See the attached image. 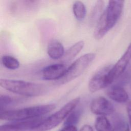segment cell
<instances>
[{"mask_svg": "<svg viewBox=\"0 0 131 131\" xmlns=\"http://www.w3.org/2000/svg\"><path fill=\"white\" fill-rule=\"evenodd\" d=\"M56 106L54 104L30 106L13 110L1 111L0 119L9 121H22L41 117L52 112Z\"/></svg>", "mask_w": 131, "mask_h": 131, "instance_id": "cell-1", "label": "cell"}, {"mask_svg": "<svg viewBox=\"0 0 131 131\" xmlns=\"http://www.w3.org/2000/svg\"><path fill=\"white\" fill-rule=\"evenodd\" d=\"M0 86L9 92L27 97L39 96L46 91L42 84L21 80L1 79Z\"/></svg>", "mask_w": 131, "mask_h": 131, "instance_id": "cell-2", "label": "cell"}, {"mask_svg": "<svg viewBox=\"0 0 131 131\" xmlns=\"http://www.w3.org/2000/svg\"><path fill=\"white\" fill-rule=\"evenodd\" d=\"M80 100V99L79 97H76L70 100L56 113L45 119L32 131H48L54 128L76 107Z\"/></svg>", "mask_w": 131, "mask_h": 131, "instance_id": "cell-3", "label": "cell"}, {"mask_svg": "<svg viewBox=\"0 0 131 131\" xmlns=\"http://www.w3.org/2000/svg\"><path fill=\"white\" fill-rule=\"evenodd\" d=\"M95 57V53H89L79 57L67 69L63 76L58 80L57 83L63 84L79 77L93 61Z\"/></svg>", "mask_w": 131, "mask_h": 131, "instance_id": "cell-4", "label": "cell"}, {"mask_svg": "<svg viewBox=\"0 0 131 131\" xmlns=\"http://www.w3.org/2000/svg\"><path fill=\"white\" fill-rule=\"evenodd\" d=\"M125 0H109L106 9L103 11L101 17L105 21L108 32L119 20L124 7Z\"/></svg>", "mask_w": 131, "mask_h": 131, "instance_id": "cell-5", "label": "cell"}, {"mask_svg": "<svg viewBox=\"0 0 131 131\" xmlns=\"http://www.w3.org/2000/svg\"><path fill=\"white\" fill-rule=\"evenodd\" d=\"M131 59V42L125 52L115 63L112 67L108 73L109 81L112 84L125 71Z\"/></svg>", "mask_w": 131, "mask_h": 131, "instance_id": "cell-6", "label": "cell"}, {"mask_svg": "<svg viewBox=\"0 0 131 131\" xmlns=\"http://www.w3.org/2000/svg\"><path fill=\"white\" fill-rule=\"evenodd\" d=\"M43 118H36L2 125L0 131H32L44 120Z\"/></svg>", "mask_w": 131, "mask_h": 131, "instance_id": "cell-7", "label": "cell"}, {"mask_svg": "<svg viewBox=\"0 0 131 131\" xmlns=\"http://www.w3.org/2000/svg\"><path fill=\"white\" fill-rule=\"evenodd\" d=\"M112 67L106 66L97 72L89 81L88 88L91 93L96 92L111 85L108 73Z\"/></svg>", "mask_w": 131, "mask_h": 131, "instance_id": "cell-8", "label": "cell"}, {"mask_svg": "<svg viewBox=\"0 0 131 131\" xmlns=\"http://www.w3.org/2000/svg\"><path fill=\"white\" fill-rule=\"evenodd\" d=\"M91 112L95 115L106 116L114 113L115 108L113 104L104 97L95 98L90 104Z\"/></svg>", "mask_w": 131, "mask_h": 131, "instance_id": "cell-9", "label": "cell"}, {"mask_svg": "<svg viewBox=\"0 0 131 131\" xmlns=\"http://www.w3.org/2000/svg\"><path fill=\"white\" fill-rule=\"evenodd\" d=\"M67 70L66 64L54 63L45 67L42 71V77L46 80H59L66 72Z\"/></svg>", "mask_w": 131, "mask_h": 131, "instance_id": "cell-10", "label": "cell"}, {"mask_svg": "<svg viewBox=\"0 0 131 131\" xmlns=\"http://www.w3.org/2000/svg\"><path fill=\"white\" fill-rule=\"evenodd\" d=\"M107 96L118 103H125L128 100V95L122 85L115 84L110 86L106 91Z\"/></svg>", "mask_w": 131, "mask_h": 131, "instance_id": "cell-11", "label": "cell"}, {"mask_svg": "<svg viewBox=\"0 0 131 131\" xmlns=\"http://www.w3.org/2000/svg\"><path fill=\"white\" fill-rule=\"evenodd\" d=\"M62 44L57 40H52L48 44L47 53L49 56L53 59H61L64 53Z\"/></svg>", "mask_w": 131, "mask_h": 131, "instance_id": "cell-12", "label": "cell"}, {"mask_svg": "<svg viewBox=\"0 0 131 131\" xmlns=\"http://www.w3.org/2000/svg\"><path fill=\"white\" fill-rule=\"evenodd\" d=\"M84 46L83 41L81 40L77 42L69 48L64 53L61 58V63L66 64L72 60L81 51Z\"/></svg>", "mask_w": 131, "mask_h": 131, "instance_id": "cell-13", "label": "cell"}, {"mask_svg": "<svg viewBox=\"0 0 131 131\" xmlns=\"http://www.w3.org/2000/svg\"><path fill=\"white\" fill-rule=\"evenodd\" d=\"M95 127L97 131H112L113 126L105 116L98 117L95 121Z\"/></svg>", "mask_w": 131, "mask_h": 131, "instance_id": "cell-14", "label": "cell"}, {"mask_svg": "<svg viewBox=\"0 0 131 131\" xmlns=\"http://www.w3.org/2000/svg\"><path fill=\"white\" fill-rule=\"evenodd\" d=\"M73 12L77 20H83L85 16L86 12L84 4L80 1H75L73 5Z\"/></svg>", "mask_w": 131, "mask_h": 131, "instance_id": "cell-15", "label": "cell"}, {"mask_svg": "<svg viewBox=\"0 0 131 131\" xmlns=\"http://www.w3.org/2000/svg\"><path fill=\"white\" fill-rule=\"evenodd\" d=\"M75 109L68 116L64 122V126L75 125L79 122L82 114V110L80 108L77 110Z\"/></svg>", "mask_w": 131, "mask_h": 131, "instance_id": "cell-16", "label": "cell"}, {"mask_svg": "<svg viewBox=\"0 0 131 131\" xmlns=\"http://www.w3.org/2000/svg\"><path fill=\"white\" fill-rule=\"evenodd\" d=\"M2 62L5 67L10 70H16L19 68L20 65L18 60L10 55L3 56Z\"/></svg>", "mask_w": 131, "mask_h": 131, "instance_id": "cell-17", "label": "cell"}, {"mask_svg": "<svg viewBox=\"0 0 131 131\" xmlns=\"http://www.w3.org/2000/svg\"><path fill=\"white\" fill-rule=\"evenodd\" d=\"M103 1L102 0H98L97 2L96 3L94 8H93L91 15V19L92 21H96L97 22L99 18H100V16L101 15L102 13V10L103 8Z\"/></svg>", "mask_w": 131, "mask_h": 131, "instance_id": "cell-18", "label": "cell"}, {"mask_svg": "<svg viewBox=\"0 0 131 131\" xmlns=\"http://www.w3.org/2000/svg\"><path fill=\"white\" fill-rule=\"evenodd\" d=\"M117 80H118V81L116 84L122 86L123 84L129 82L131 80V66H128L125 71Z\"/></svg>", "mask_w": 131, "mask_h": 131, "instance_id": "cell-19", "label": "cell"}, {"mask_svg": "<svg viewBox=\"0 0 131 131\" xmlns=\"http://www.w3.org/2000/svg\"><path fill=\"white\" fill-rule=\"evenodd\" d=\"M112 131H130L129 125L122 119L117 120Z\"/></svg>", "mask_w": 131, "mask_h": 131, "instance_id": "cell-20", "label": "cell"}, {"mask_svg": "<svg viewBox=\"0 0 131 131\" xmlns=\"http://www.w3.org/2000/svg\"><path fill=\"white\" fill-rule=\"evenodd\" d=\"M13 98L7 95H1L0 96V108L1 111L3 108L13 103Z\"/></svg>", "mask_w": 131, "mask_h": 131, "instance_id": "cell-21", "label": "cell"}, {"mask_svg": "<svg viewBox=\"0 0 131 131\" xmlns=\"http://www.w3.org/2000/svg\"><path fill=\"white\" fill-rule=\"evenodd\" d=\"M126 112L127 114V116L128 118L129 126L131 128V101L127 102L126 105Z\"/></svg>", "mask_w": 131, "mask_h": 131, "instance_id": "cell-22", "label": "cell"}, {"mask_svg": "<svg viewBox=\"0 0 131 131\" xmlns=\"http://www.w3.org/2000/svg\"><path fill=\"white\" fill-rule=\"evenodd\" d=\"M60 131H77V128L75 125H67Z\"/></svg>", "mask_w": 131, "mask_h": 131, "instance_id": "cell-23", "label": "cell"}, {"mask_svg": "<svg viewBox=\"0 0 131 131\" xmlns=\"http://www.w3.org/2000/svg\"><path fill=\"white\" fill-rule=\"evenodd\" d=\"M80 131H94L93 127L88 124H85L80 129Z\"/></svg>", "mask_w": 131, "mask_h": 131, "instance_id": "cell-24", "label": "cell"}, {"mask_svg": "<svg viewBox=\"0 0 131 131\" xmlns=\"http://www.w3.org/2000/svg\"><path fill=\"white\" fill-rule=\"evenodd\" d=\"M25 1L26 3H28V4H34L36 0H24Z\"/></svg>", "mask_w": 131, "mask_h": 131, "instance_id": "cell-25", "label": "cell"}]
</instances>
